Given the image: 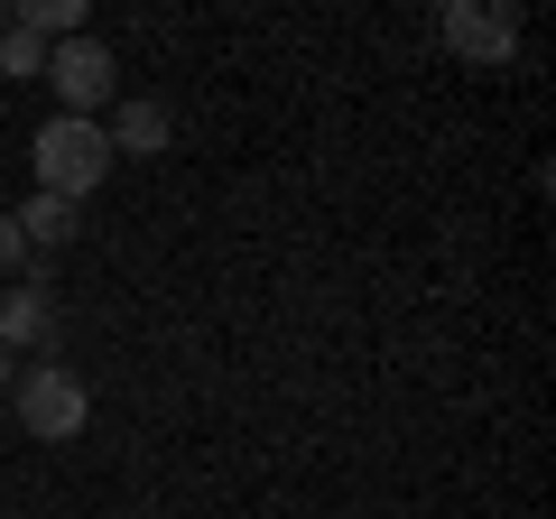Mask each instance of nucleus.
Listing matches in <instances>:
<instances>
[{
	"label": "nucleus",
	"instance_id": "f257e3e1",
	"mask_svg": "<svg viewBox=\"0 0 556 519\" xmlns=\"http://www.w3.org/2000/svg\"><path fill=\"white\" fill-rule=\"evenodd\" d=\"M102 177H112V140H102V121H75V112H56V121L38 130V195H65V204H84Z\"/></svg>",
	"mask_w": 556,
	"mask_h": 519
},
{
	"label": "nucleus",
	"instance_id": "f03ea898",
	"mask_svg": "<svg viewBox=\"0 0 556 519\" xmlns=\"http://www.w3.org/2000/svg\"><path fill=\"white\" fill-rule=\"evenodd\" d=\"M10 400H20V427L38 445H65L84 436V418H93V390H84V371H65V362H38V371L10 380Z\"/></svg>",
	"mask_w": 556,
	"mask_h": 519
},
{
	"label": "nucleus",
	"instance_id": "7ed1b4c3",
	"mask_svg": "<svg viewBox=\"0 0 556 519\" xmlns=\"http://www.w3.org/2000/svg\"><path fill=\"white\" fill-rule=\"evenodd\" d=\"M47 84H56V112L93 121L102 102L121 93V65H112V47H102V38H56V47H47Z\"/></svg>",
	"mask_w": 556,
	"mask_h": 519
},
{
	"label": "nucleus",
	"instance_id": "20e7f679",
	"mask_svg": "<svg viewBox=\"0 0 556 519\" xmlns=\"http://www.w3.org/2000/svg\"><path fill=\"white\" fill-rule=\"evenodd\" d=\"M437 38L455 47L464 65H510L519 56V20H510V10H482V0H445V10H437Z\"/></svg>",
	"mask_w": 556,
	"mask_h": 519
},
{
	"label": "nucleus",
	"instance_id": "39448f33",
	"mask_svg": "<svg viewBox=\"0 0 556 519\" xmlns=\"http://www.w3.org/2000/svg\"><path fill=\"white\" fill-rule=\"evenodd\" d=\"M102 140H112V159H159L177 140V121H167V102H112Z\"/></svg>",
	"mask_w": 556,
	"mask_h": 519
},
{
	"label": "nucleus",
	"instance_id": "423d86ee",
	"mask_svg": "<svg viewBox=\"0 0 556 519\" xmlns=\"http://www.w3.org/2000/svg\"><path fill=\"white\" fill-rule=\"evenodd\" d=\"M10 223H20V241H38V251H65V241L84 232V204H65V195H28Z\"/></svg>",
	"mask_w": 556,
	"mask_h": 519
},
{
	"label": "nucleus",
	"instance_id": "0eeeda50",
	"mask_svg": "<svg viewBox=\"0 0 556 519\" xmlns=\"http://www.w3.org/2000/svg\"><path fill=\"white\" fill-rule=\"evenodd\" d=\"M47 334H56V306H47V288H10V298H0V353L47 343Z\"/></svg>",
	"mask_w": 556,
	"mask_h": 519
},
{
	"label": "nucleus",
	"instance_id": "6e6552de",
	"mask_svg": "<svg viewBox=\"0 0 556 519\" xmlns=\"http://www.w3.org/2000/svg\"><path fill=\"white\" fill-rule=\"evenodd\" d=\"M0 75H47V47L28 38V28H10V38H0Z\"/></svg>",
	"mask_w": 556,
	"mask_h": 519
},
{
	"label": "nucleus",
	"instance_id": "1a4fd4ad",
	"mask_svg": "<svg viewBox=\"0 0 556 519\" xmlns=\"http://www.w3.org/2000/svg\"><path fill=\"white\" fill-rule=\"evenodd\" d=\"M20 251H28V241H20V223H10V204H0V279L20 269Z\"/></svg>",
	"mask_w": 556,
	"mask_h": 519
},
{
	"label": "nucleus",
	"instance_id": "9d476101",
	"mask_svg": "<svg viewBox=\"0 0 556 519\" xmlns=\"http://www.w3.org/2000/svg\"><path fill=\"white\" fill-rule=\"evenodd\" d=\"M10 380H20V353H0V400H10Z\"/></svg>",
	"mask_w": 556,
	"mask_h": 519
}]
</instances>
